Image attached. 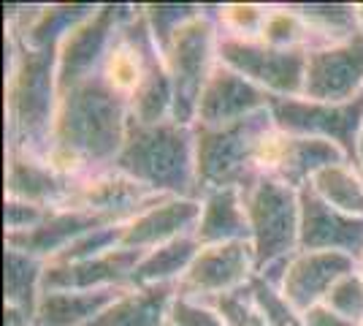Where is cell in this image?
I'll return each mask as SVG.
<instances>
[{
	"mask_svg": "<svg viewBox=\"0 0 363 326\" xmlns=\"http://www.w3.org/2000/svg\"><path fill=\"white\" fill-rule=\"evenodd\" d=\"M130 120V101L101 74L62 90L46 163L68 183H82L114 166Z\"/></svg>",
	"mask_w": 363,
	"mask_h": 326,
	"instance_id": "obj_1",
	"label": "cell"
},
{
	"mask_svg": "<svg viewBox=\"0 0 363 326\" xmlns=\"http://www.w3.org/2000/svg\"><path fill=\"white\" fill-rule=\"evenodd\" d=\"M57 104V47L30 49L6 33V150L49 156Z\"/></svg>",
	"mask_w": 363,
	"mask_h": 326,
	"instance_id": "obj_2",
	"label": "cell"
},
{
	"mask_svg": "<svg viewBox=\"0 0 363 326\" xmlns=\"http://www.w3.org/2000/svg\"><path fill=\"white\" fill-rule=\"evenodd\" d=\"M111 169L128 174L152 193L198 199L196 131L193 125H182L177 120L144 125L130 117L125 144Z\"/></svg>",
	"mask_w": 363,
	"mask_h": 326,
	"instance_id": "obj_3",
	"label": "cell"
},
{
	"mask_svg": "<svg viewBox=\"0 0 363 326\" xmlns=\"http://www.w3.org/2000/svg\"><path fill=\"white\" fill-rule=\"evenodd\" d=\"M274 128L272 112L263 109L239 123L206 128L193 125L196 131V196L220 188H247L257 177L255 150L260 136Z\"/></svg>",
	"mask_w": 363,
	"mask_h": 326,
	"instance_id": "obj_4",
	"label": "cell"
},
{
	"mask_svg": "<svg viewBox=\"0 0 363 326\" xmlns=\"http://www.w3.org/2000/svg\"><path fill=\"white\" fill-rule=\"evenodd\" d=\"M217 41H220V31L212 16V6H203V11L174 33L168 47L160 52L174 87L171 120L182 125L196 123L198 98L217 65Z\"/></svg>",
	"mask_w": 363,
	"mask_h": 326,
	"instance_id": "obj_5",
	"label": "cell"
},
{
	"mask_svg": "<svg viewBox=\"0 0 363 326\" xmlns=\"http://www.w3.org/2000/svg\"><path fill=\"white\" fill-rule=\"evenodd\" d=\"M244 210L250 220V242L255 250V275L298 250L301 199L296 188L274 177H255L244 188Z\"/></svg>",
	"mask_w": 363,
	"mask_h": 326,
	"instance_id": "obj_6",
	"label": "cell"
},
{
	"mask_svg": "<svg viewBox=\"0 0 363 326\" xmlns=\"http://www.w3.org/2000/svg\"><path fill=\"white\" fill-rule=\"evenodd\" d=\"M269 112L274 128L282 134L328 139L345 150L350 163H355V150L363 134V93L345 104L269 95Z\"/></svg>",
	"mask_w": 363,
	"mask_h": 326,
	"instance_id": "obj_7",
	"label": "cell"
},
{
	"mask_svg": "<svg viewBox=\"0 0 363 326\" xmlns=\"http://www.w3.org/2000/svg\"><path fill=\"white\" fill-rule=\"evenodd\" d=\"M217 60L247 77L269 95L303 98L309 49H277L263 41H242L220 36Z\"/></svg>",
	"mask_w": 363,
	"mask_h": 326,
	"instance_id": "obj_8",
	"label": "cell"
},
{
	"mask_svg": "<svg viewBox=\"0 0 363 326\" xmlns=\"http://www.w3.org/2000/svg\"><path fill=\"white\" fill-rule=\"evenodd\" d=\"M138 6L130 3H101L98 11L68 33L57 47V87L68 90L84 79L101 74L106 52L117 33L136 16Z\"/></svg>",
	"mask_w": 363,
	"mask_h": 326,
	"instance_id": "obj_9",
	"label": "cell"
},
{
	"mask_svg": "<svg viewBox=\"0 0 363 326\" xmlns=\"http://www.w3.org/2000/svg\"><path fill=\"white\" fill-rule=\"evenodd\" d=\"M252 278H255V250L250 239H242V242L201 248L196 261L177 283V288L179 296L209 302L214 296L242 288Z\"/></svg>",
	"mask_w": 363,
	"mask_h": 326,
	"instance_id": "obj_10",
	"label": "cell"
},
{
	"mask_svg": "<svg viewBox=\"0 0 363 326\" xmlns=\"http://www.w3.org/2000/svg\"><path fill=\"white\" fill-rule=\"evenodd\" d=\"M363 93V33L333 44L309 49L303 98L345 104Z\"/></svg>",
	"mask_w": 363,
	"mask_h": 326,
	"instance_id": "obj_11",
	"label": "cell"
},
{
	"mask_svg": "<svg viewBox=\"0 0 363 326\" xmlns=\"http://www.w3.org/2000/svg\"><path fill=\"white\" fill-rule=\"evenodd\" d=\"M301 199V234L298 250H331L350 259H363V217L347 215L325 204L309 185L298 190Z\"/></svg>",
	"mask_w": 363,
	"mask_h": 326,
	"instance_id": "obj_12",
	"label": "cell"
},
{
	"mask_svg": "<svg viewBox=\"0 0 363 326\" xmlns=\"http://www.w3.org/2000/svg\"><path fill=\"white\" fill-rule=\"evenodd\" d=\"M144 250L117 248L71 264L46 261L41 291H101V288H128Z\"/></svg>",
	"mask_w": 363,
	"mask_h": 326,
	"instance_id": "obj_13",
	"label": "cell"
},
{
	"mask_svg": "<svg viewBox=\"0 0 363 326\" xmlns=\"http://www.w3.org/2000/svg\"><path fill=\"white\" fill-rule=\"evenodd\" d=\"M263 109H269V93L252 85L247 77L236 74L233 68H228L225 63L217 60L212 77L198 98V112L193 125L220 128V125L239 123V120L257 114Z\"/></svg>",
	"mask_w": 363,
	"mask_h": 326,
	"instance_id": "obj_14",
	"label": "cell"
},
{
	"mask_svg": "<svg viewBox=\"0 0 363 326\" xmlns=\"http://www.w3.org/2000/svg\"><path fill=\"white\" fill-rule=\"evenodd\" d=\"M358 269V261L345 253L331 250H296L290 256L288 269L279 291L298 313H306L315 305H323L333 283L347 272Z\"/></svg>",
	"mask_w": 363,
	"mask_h": 326,
	"instance_id": "obj_15",
	"label": "cell"
},
{
	"mask_svg": "<svg viewBox=\"0 0 363 326\" xmlns=\"http://www.w3.org/2000/svg\"><path fill=\"white\" fill-rule=\"evenodd\" d=\"M163 199L166 196L152 193L150 188L130 180L128 174L108 169L76 183L74 199L68 207L90 210L95 215L111 217L114 223H128V220H133L144 210H150L152 204L163 202Z\"/></svg>",
	"mask_w": 363,
	"mask_h": 326,
	"instance_id": "obj_16",
	"label": "cell"
},
{
	"mask_svg": "<svg viewBox=\"0 0 363 326\" xmlns=\"http://www.w3.org/2000/svg\"><path fill=\"white\" fill-rule=\"evenodd\" d=\"M201 220V199H179L166 196L163 202L152 204L133 220L122 223V248L155 250L179 237L196 234Z\"/></svg>",
	"mask_w": 363,
	"mask_h": 326,
	"instance_id": "obj_17",
	"label": "cell"
},
{
	"mask_svg": "<svg viewBox=\"0 0 363 326\" xmlns=\"http://www.w3.org/2000/svg\"><path fill=\"white\" fill-rule=\"evenodd\" d=\"M104 226H122V223H114L111 217L95 215L90 210L60 207V210H52L44 223L30 232L6 234V248L22 250V253L38 256L44 261H52L79 237L95 232V229H104Z\"/></svg>",
	"mask_w": 363,
	"mask_h": 326,
	"instance_id": "obj_18",
	"label": "cell"
},
{
	"mask_svg": "<svg viewBox=\"0 0 363 326\" xmlns=\"http://www.w3.org/2000/svg\"><path fill=\"white\" fill-rule=\"evenodd\" d=\"M74 188V183H68L46 163V158L6 150V199L60 210L71 204Z\"/></svg>",
	"mask_w": 363,
	"mask_h": 326,
	"instance_id": "obj_19",
	"label": "cell"
},
{
	"mask_svg": "<svg viewBox=\"0 0 363 326\" xmlns=\"http://www.w3.org/2000/svg\"><path fill=\"white\" fill-rule=\"evenodd\" d=\"M345 161H350V158L333 141L315 139V136H290V134H282L279 153H277V161H274L269 177H274V180H279V183H285L290 188H296V190H301L303 185H309V180L318 171H323L325 166H333V163H345Z\"/></svg>",
	"mask_w": 363,
	"mask_h": 326,
	"instance_id": "obj_20",
	"label": "cell"
},
{
	"mask_svg": "<svg viewBox=\"0 0 363 326\" xmlns=\"http://www.w3.org/2000/svg\"><path fill=\"white\" fill-rule=\"evenodd\" d=\"M201 248L250 239V220L244 210L242 188H220L201 196V220L196 234Z\"/></svg>",
	"mask_w": 363,
	"mask_h": 326,
	"instance_id": "obj_21",
	"label": "cell"
},
{
	"mask_svg": "<svg viewBox=\"0 0 363 326\" xmlns=\"http://www.w3.org/2000/svg\"><path fill=\"white\" fill-rule=\"evenodd\" d=\"M179 294L177 283L125 288L90 326H166L171 305Z\"/></svg>",
	"mask_w": 363,
	"mask_h": 326,
	"instance_id": "obj_22",
	"label": "cell"
},
{
	"mask_svg": "<svg viewBox=\"0 0 363 326\" xmlns=\"http://www.w3.org/2000/svg\"><path fill=\"white\" fill-rule=\"evenodd\" d=\"M125 288L101 291H41L35 326H90Z\"/></svg>",
	"mask_w": 363,
	"mask_h": 326,
	"instance_id": "obj_23",
	"label": "cell"
},
{
	"mask_svg": "<svg viewBox=\"0 0 363 326\" xmlns=\"http://www.w3.org/2000/svg\"><path fill=\"white\" fill-rule=\"evenodd\" d=\"M198 239L190 237H179L174 242H166L160 248L147 250L144 259L138 261L136 272L130 278V288H141V286H157V283H179L190 264L196 261Z\"/></svg>",
	"mask_w": 363,
	"mask_h": 326,
	"instance_id": "obj_24",
	"label": "cell"
},
{
	"mask_svg": "<svg viewBox=\"0 0 363 326\" xmlns=\"http://www.w3.org/2000/svg\"><path fill=\"white\" fill-rule=\"evenodd\" d=\"M98 11V3H52V6H41L30 28L25 33H9L19 38L25 47L30 49H46V47H60V41L74 33L84 19H90Z\"/></svg>",
	"mask_w": 363,
	"mask_h": 326,
	"instance_id": "obj_25",
	"label": "cell"
},
{
	"mask_svg": "<svg viewBox=\"0 0 363 326\" xmlns=\"http://www.w3.org/2000/svg\"><path fill=\"white\" fill-rule=\"evenodd\" d=\"M293 9L309 28L312 49L333 47L361 33L358 3H293Z\"/></svg>",
	"mask_w": 363,
	"mask_h": 326,
	"instance_id": "obj_26",
	"label": "cell"
},
{
	"mask_svg": "<svg viewBox=\"0 0 363 326\" xmlns=\"http://www.w3.org/2000/svg\"><path fill=\"white\" fill-rule=\"evenodd\" d=\"M44 269V259L6 248V256H3V305L19 308L35 318Z\"/></svg>",
	"mask_w": 363,
	"mask_h": 326,
	"instance_id": "obj_27",
	"label": "cell"
},
{
	"mask_svg": "<svg viewBox=\"0 0 363 326\" xmlns=\"http://www.w3.org/2000/svg\"><path fill=\"white\" fill-rule=\"evenodd\" d=\"M309 188L333 210L363 217V174L355 163L345 161L325 166L309 180Z\"/></svg>",
	"mask_w": 363,
	"mask_h": 326,
	"instance_id": "obj_28",
	"label": "cell"
},
{
	"mask_svg": "<svg viewBox=\"0 0 363 326\" xmlns=\"http://www.w3.org/2000/svg\"><path fill=\"white\" fill-rule=\"evenodd\" d=\"M272 6L263 3H225L212 6V16L223 38H242V41H257L263 25L269 19Z\"/></svg>",
	"mask_w": 363,
	"mask_h": 326,
	"instance_id": "obj_29",
	"label": "cell"
},
{
	"mask_svg": "<svg viewBox=\"0 0 363 326\" xmlns=\"http://www.w3.org/2000/svg\"><path fill=\"white\" fill-rule=\"evenodd\" d=\"M257 41L277 49H312L309 28L298 16V11L293 9V3L290 6H272Z\"/></svg>",
	"mask_w": 363,
	"mask_h": 326,
	"instance_id": "obj_30",
	"label": "cell"
},
{
	"mask_svg": "<svg viewBox=\"0 0 363 326\" xmlns=\"http://www.w3.org/2000/svg\"><path fill=\"white\" fill-rule=\"evenodd\" d=\"M201 11H203V6H198V3H144L141 6V14L147 19V28L160 52L168 47L174 33L184 28Z\"/></svg>",
	"mask_w": 363,
	"mask_h": 326,
	"instance_id": "obj_31",
	"label": "cell"
},
{
	"mask_svg": "<svg viewBox=\"0 0 363 326\" xmlns=\"http://www.w3.org/2000/svg\"><path fill=\"white\" fill-rule=\"evenodd\" d=\"M250 291H252V299H255V305L266 318V326H306L303 313L296 310L282 296V291L269 286L260 275L250 280Z\"/></svg>",
	"mask_w": 363,
	"mask_h": 326,
	"instance_id": "obj_32",
	"label": "cell"
},
{
	"mask_svg": "<svg viewBox=\"0 0 363 326\" xmlns=\"http://www.w3.org/2000/svg\"><path fill=\"white\" fill-rule=\"evenodd\" d=\"M206 305H212L225 326H266V318H263V313L252 299L250 283L236 288V291L214 296Z\"/></svg>",
	"mask_w": 363,
	"mask_h": 326,
	"instance_id": "obj_33",
	"label": "cell"
},
{
	"mask_svg": "<svg viewBox=\"0 0 363 326\" xmlns=\"http://www.w3.org/2000/svg\"><path fill=\"white\" fill-rule=\"evenodd\" d=\"M323 305L331 308L333 313H339L342 318L352 321V324L363 326V275H361V269H352V272H347L345 278L336 280Z\"/></svg>",
	"mask_w": 363,
	"mask_h": 326,
	"instance_id": "obj_34",
	"label": "cell"
},
{
	"mask_svg": "<svg viewBox=\"0 0 363 326\" xmlns=\"http://www.w3.org/2000/svg\"><path fill=\"white\" fill-rule=\"evenodd\" d=\"M122 248V226H104L95 232L79 237L76 242H71L68 248L62 250L60 256H55L49 264H71V261H84L92 256H101L108 250Z\"/></svg>",
	"mask_w": 363,
	"mask_h": 326,
	"instance_id": "obj_35",
	"label": "cell"
},
{
	"mask_svg": "<svg viewBox=\"0 0 363 326\" xmlns=\"http://www.w3.org/2000/svg\"><path fill=\"white\" fill-rule=\"evenodd\" d=\"M168 318L177 326H225L212 305L198 302V299H187V296L179 294H177L174 305H171Z\"/></svg>",
	"mask_w": 363,
	"mask_h": 326,
	"instance_id": "obj_36",
	"label": "cell"
},
{
	"mask_svg": "<svg viewBox=\"0 0 363 326\" xmlns=\"http://www.w3.org/2000/svg\"><path fill=\"white\" fill-rule=\"evenodd\" d=\"M52 210L38 207V204L16 202V199H6L3 202V223H6V234L30 232L35 226H41Z\"/></svg>",
	"mask_w": 363,
	"mask_h": 326,
	"instance_id": "obj_37",
	"label": "cell"
},
{
	"mask_svg": "<svg viewBox=\"0 0 363 326\" xmlns=\"http://www.w3.org/2000/svg\"><path fill=\"white\" fill-rule=\"evenodd\" d=\"M303 321H306V326H358L352 324V321H347V318H342L339 313H333L325 305L309 308V310L303 313Z\"/></svg>",
	"mask_w": 363,
	"mask_h": 326,
	"instance_id": "obj_38",
	"label": "cell"
},
{
	"mask_svg": "<svg viewBox=\"0 0 363 326\" xmlns=\"http://www.w3.org/2000/svg\"><path fill=\"white\" fill-rule=\"evenodd\" d=\"M3 326H35V318L19 308L3 305Z\"/></svg>",
	"mask_w": 363,
	"mask_h": 326,
	"instance_id": "obj_39",
	"label": "cell"
},
{
	"mask_svg": "<svg viewBox=\"0 0 363 326\" xmlns=\"http://www.w3.org/2000/svg\"><path fill=\"white\" fill-rule=\"evenodd\" d=\"M355 166H358L363 174V134H361V139H358V150H355Z\"/></svg>",
	"mask_w": 363,
	"mask_h": 326,
	"instance_id": "obj_40",
	"label": "cell"
},
{
	"mask_svg": "<svg viewBox=\"0 0 363 326\" xmlns=\"http://www.w3.org/2000/svg\"><path fill=\"white\" fill-rule=\"evenodd\" d=\"M358 28L363 33V3H358Z\"/></svg>",
	"mask_w": 363,
	"mask_h": 326,
	"instance_id": "obj_41",
	"label": "cell"
},
{
	"mask_svg": "<svg viewBox=\"0 0 363 326\" xmlns=\"http://www.w3.org/2000/svg\"><path fill=\"white\" fill-rule=\"evenodd\" d=\"M358 269H361V275H363V259H361V261H358Z\"/></svg>",
	"mask_w": 363,
	"mask_h": 326,
	"instance_id": "obj_42",
	"label": "cell"
},
{
	"mask_svg": "<svg viewBox=\"0 0 363 326\" xmlns=\"http://www.w3.org/2000/svg\"><path fill=\"white\" fill-rule=\"evenodd\" d=\"M166 326H177V324H174V321H171V318H168V321H166Z\"/></svg>",
	"mask_w": 363,
	"mask_h": 326,
	"instance_id": "obj_43",
	"label": "cell"
}]
</instances>
